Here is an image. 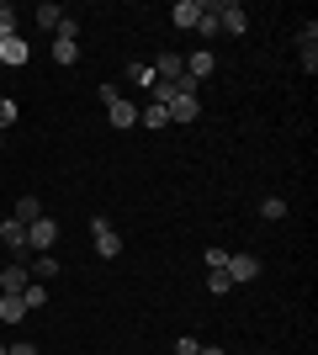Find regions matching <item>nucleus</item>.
<instances>
[{
  "label": "nucleus",
  "instance_id": "1",
  "mask_svg": "<svg viewBox=\"0 0 318 355\" xmlns=\"http://www.w3.org/2000/svg\"><path fill=\"white\" fill-rule=\"evenodd\" d=\"M53 239H59V223L48 218V212L37 223H27V250L32 254H53Z\"/></svg>",
  "mask_w": 318,
  "mask_h": 355
},
{
  "label": "nucleus",
  "instance_id": "2",
  "mask_svg": "<svg viewBox=\"0 0 318 355\" xmlns=\"http://www.w3.org/2000/svg\"><path fill=\"white\" fill-rule=\"evenodd\" d=\"M244 27H249V11H244L239 0H218V32H228V37H244Z\"/></svg>",
  "mask_w": 318,
  "mask_h": 355
},
{
  "label": "nucleus",
  "instance_id": "3",
  "mask_svg": "<svg viewBox=\"0 0 318 355\" xmlns=\"http://www.w3.org/2000/svg\"><path fill=\"white\" fill-rule=\"evenodd\" d=\"M91 239H96V254H101V260H117V254H122V234H117L106 218L91 223Z\"/></svg>",
  "mask_w": 318,
  "mask_h": 355
},
{
  "label": "nucleus",
  "instance_id": "4",
  "mask_svg": "<svg viewBox=\"0 0 318 355\" xmlns=\"http://www.w3.org/2000/svg\"><path fill=\"white\" fill-rule=\"evenodd\" d=\"M0 244H6V250H11V260H27V223H16V218H6L0 223Z\"/></svg>",
  "mask_w": 318,
  "mask_h": 355
},
{
  "label": "nucleus",
  "instance_id": "5",
  "mask_svg": "<svg viewBox=\"0 0 318 355\" xmlns=\"http://www.w3.org/2000/svg\"><path fill=\"white\" fill-rule=\"evenodd\" d=\"M223 270H228V282H233V286H249L260 276V260H255V254H228Z\"/></svg>",
  "mask_w": 318,
  "mask_h": 355
},
{
  "label": "nucleus",
  "instance_id": "6",
  "mask_svg": "<svg viewBox=\"0 0 318 355\" xmlns=\"http://www.w3.org/2000/svg\"><path fill=\"white\" fill-rule=\"evenodd\" d=\"M186 74V59L181 53H154V80H165V85H175Z\"/></svg>",
  "mask_w": 318,
  "mask_h": 355
},
{
  "label": "nucleus",
  "instance_id": "7",
  "mask_svg": "<svg viewBox=\"0 0 318 355\" xmlns=\"http://www.w3.org/2000/svg\"><path fill=\"white\" fill-rule=\"evenodd\" d=\"M27 59H32V48H27V37H21V32L0 43V64H11V69H21V64H27Z\"/></svg>",
  "mask_w": 318,
  "mask_h": 355
},
{
  "label": "nucleus",
  "instance_id": "8",
  "mask_svg": "<svg viewBox=\"0 0 318 355\" xmlns=\"http://www.w3.org/2000/svg\"><path fill=\"white\" fill-rule=\"evenodd\" d=\"M181 59H186V74H191V80H197V85H202V80H207L212 69H218V59H212L207 48H197V53H181Z\"/></svg>",
  "mask_w": 318,
  "mask_h": 355
},
{
  "label": "nucleus",
  "instance_id": "9",
  "mask_svg": "<svg viewBox=\"0 0 318 355\" xmlns=\"http://www.w3.org/2000/svg\"><path fill=\"white\" fill-rule=\"evenodd\" d=\"M170 21H175V27H186V32H197V21H202V0H175Z\"/></svg>",
  "mask_w": 318,
  "mask_h": 355
},
{
  "label": "nucleus",
  "instance_id": "10",
  "mask_svg": "<svg viewBox=\"0 0 318 355\" xmlns=\"http://www.w3.org/2000/svg\"><path fill=\"white\" fill-rule=\"evenodd\" d=\"M165 112H170V122H197L202 117V101H197V96H175Z\"/></svg>",
  "mask_w": 318,
  "mask_h": 355
},
{
  "label": "nucleus",
  "instance_id": "11",
  "mask_svg": "<svg viewBox=\"0 0 318 355\" xmlns=\"http://www.w3.org/2000/svg\"><path fill=\"white\" fill-rule=\"evenodd\" d=\"M27 282H32V276H27L21 260H11V266L0 270V292H27Z\"/></svg>",
  "mask_w": 318,
  "mask_h": 355
},
{
  "label": "nucleus",
  "instance_id": "12",
  "mask_svg": "<svg viewBox=\"0 0 318 355\" xmlns=\"http://www.w3.org/2000/svg\"><path fill=\"white\" fill-rule=\"evenodd\" d=\"M27 276L32 282H53V276H59V260H53V254H32V266H27Z\"/></svg>",
  "mask_w": 318,
  "mask_h": 355
},
{
  "label": "nucleus",
  "instance_id": "13",
  "mask_svg": "<svg viewBox=\"0 0 318 355\" xmlns=\"http://www.w3.org/2000/svg\"><path fill=\"white\" fill-rule=\"evenodd\" d=\"M0 318H6V324H21V318H27V302H21V292H0Z\"/></svg>",
  "mask_w": 318,
  "mask_h": 355
},
{
  "label": "nucleus",
  "instance_id": "14",
  "mask_svg": "<svg viewBox=\"0 0 318 355\" xmlns=\"http://www.w3.org/2000/svg\"><path fill=\"white\" fill-rule=\"evenodd\" d=\"M106 117H112V128H133V122H138V106H133V101H122V96H117V101L106 106Z\"/></svg>",
  "mask_w": 318,
  "mask_h": 355
},
{
  "label": "nucleus",
  "instance_id": "15",
  "mask_svg": "<svg viewBox=\"0 0 318 355\" xmlns=\"http://www.w3.org/2000/svg\"><path fill=\"white\" fill-rule=\"evenodd\" d=\"M11 218H16V223H37V218H43V202H37V196H21Z\"/></svg>",
  "mask_w": 318,
  "mask_h": 355
},
{
  "label": "nucleus",
  "instance_id": "16",
  "mask_svg": "<svg viewBox=\"0 0 318 355\" xmlns=\"http://www.w3.org/2000/svg\"><path fill=\"white\" fill-rule=\"evenodd\" d=\"M32 16H37V27H43L48 37H53V32H59V21H64V11H59V6H37Z\"/></svg>",
  "mask_w": 318,
  "mask_h": 355
},
{
  "label": "nucleus",
  "instance_id": "17",
  "mask_svg": "<svg viewBox=\"0 0 318 355\" xmlns=\"http://www.w3.org/2000/svg\"><path fill=\"white\" fill-rule=\"evenodd\" d=\"M53 64H80V43H69V37H53Z\"/></svg>",
  "mask_w": 318,
  "mask_h": 355
},
{
  "label": "nucleus",
  "instance_id": "18",
  "mask_svg": "<svg viewBox=\"0 0 318 355\" xmlns=\"http://www.w3.org/2000/svg\"><path fill=\"white\" fill-rule=\"evenodd\" d=\"M127 80H133L138 90H154V64H138L133 59V64H127Z\"/></svg>",
  "mask_w": 318,
  "mask_h": 355
},
{
  "label": "nucleus",
  "instance_id": "19",
  "mask_svg": "<svg viewBox=\"0 0 318 355\" xmlns=\"http://www.w3.org/2000/svg\"><path fill=\"white\" fill-rule=\"evenodd\" d=\"M21 302H27V313L48 308V286H43V282H27V292H21Z\"/></svg>",
  "mask_w": 318,
  "mask_h": 355
},
{
  "label": "nucleus",
  "instance_id": "20",
  "mask_svg": "<svg viewBox=\"0 0 318 355\" xmlns=\"http://www.w3.org/2000/svg\"><path fill=\"white\" fill-rule=\"evenodd\" d=\"M138 117H143V128H170V112H165L159 101H149L143 112H138Z\"/></svg>",
  "mask_w": 318,
  "mask_h": 355
},
{
  "label": "nucleus",
  "instance_id": "21",
  "mask_svg": "<svg viewBox=\"0 0 318 355\" xmlns=\"http://www.w3.org/2000/svg\"><path fill=\"white\" fill-rule=\"evenodd\" d=\"M16 117H21V106H16L11 96H0V133H11V128H16Z\"/></svg>",
  "mask_w": 318,
  "mask_h": 355
},
{
  "label": "nucleus",
  "instance_id": "22",
  "mask_svg": "<svg viewBox=\"0 0 318 355\" xmlns=\"http://www.w3.org/2000/svg\"><path fill=\"white\" fill-rule=\"evenodd\" d=\"M260 218H265V223H281V218H287V202H281V196H265V202H260Z\"/></svg>",
  "mask_w": 318,
  "mask_h": 355
},
{
  "label": "nucleus",
  "instance_id": "23",
  "mask_svg": "<svg viewBox=\"0 0 318 355\" xmlns=\"http://www.w3.org/2000/svg\"><path fill=\"white\" fill-rule=\"evenodd\" d=\"M202 37H218V6H202V21H197Z\"/></svg>",
  "mask_w": 318,
  "mask_h": 355
},
{
  "label": "nucleus",
  "instance_id": "24",
  "mask_svg": "<svg viewBox=\"0 0 318 355\" xmlns=\"http://www.w3.org/2000/svg\"><path fill=\"white\" fill-rule=\"evenodd\" d=\"M207 292H212V297L233 292V282H228V270H207Z\"/></svg>",
  "mask_w": 318,
  "mask_h": 355
},
{
  "label": "nucleus",
  "instance_id": "25",
  "mask_svg": "<svg viewBox=\"0 0 318 355\" xmlns=\"http://www.w3.org/2000/svg\"><path fill=\"white\" fill-rule=\"evenodd\" d=\"M16 37V6H0V43Z\"/></svg>",
  "mask_w": 318,
  "mask_h": 355
},
{
  "label": "nucleus",
  "instance_id": "26",
  "mask_svg": "<svg viewBox=\"0 0 318 355\" xmlns=\"http://www.w3.org/2000/svg\"><path fill=\"white\" fill-rule=\"evenodd\" d=\"M53 37H69V43H80V21H75V16H64V21H59V32H53Z\"/></svg>",
  "mask_w": 318,
  "mask_h": 355
},
{
  "label": "nucleus",
  "instance_id": "27",
  "mask_svg": "<svg viewBox=\"0 0 318 355\" xmlns=\"http://www.w3.org/2000/svg\"><path fill=\"white\" fill-rule=\"evenodd\" d=\"M197 350H202L197 334H181V340H175V355H197Z\"/></svg>",
  "mask_w": 318,
  "mask_h": 355
},
{
  "label": "nucleus",
  "instance_id": "28",
  "mask_svg": "<svg viewBox=\"0 0 318 355\" xmlns=\"http://www.w3.org/2000/svg\"><path fill=\"white\" fill-rule=\"evenodd\" d=\"M297 48H303V69L313 74L318 69V43H297Z\"/></svg>",
  "mask_w": 318,
  "mask_h": 355
},
{
  "label": "nucleus",
  "instance_id": "29",
  "mask_svg": "<svg viewBox=\"0 0 318 355\" xmlns=\"http://www.w3.org/2000/svg\"><path fill=\"white\" fill-rule=\"evenodd\" d=\"M6 355H43L37 345H27V340H16V345H6Z\"/></svg>",
  "mask_w": 318,
  "mask_h": 355
},
{
  "label": "nucleus",
  "instance_id": "30",
  "mask_svg": "<svg viewBox=\"0 0 318 355\" xmlns=\"http://www.w3.org/2000/svg\"><path fill=\"white\" fill-rule=\"evenodd\" d=\"M197 355H223V350H218V345H202V350Z\"/></svg>",
  "mask_w": 318,
  "mask_h": 355
},
{
  "label": "nucleus",
  "instance_id": "31",
  "mask_svg": "<svg viewBox=\"0 0 318 355\" xmlns=\"http://www.w3.org/2000/svg\"><path fill=\"white\" fill-rule=\"evenodd\" d=\"M0 148H6V133H0Z\"/></svg>",
  "mask_w": 318,
  "mask_h": 355
},
{
  "label": "nucleus",
  "instance_id": "32",
  "mask_svg": "<svg viewBox=\"0 0 318 355\" xmlns=\"http://www.w3.org/2000/svg\"><path fill=\"white\" fill-rule=\"evenodd\" d=\"M0 355H6V345H0Z\"/></svg>",
  "mask_w": 318,
  "mask_h": 355
}]
</instances>
